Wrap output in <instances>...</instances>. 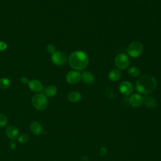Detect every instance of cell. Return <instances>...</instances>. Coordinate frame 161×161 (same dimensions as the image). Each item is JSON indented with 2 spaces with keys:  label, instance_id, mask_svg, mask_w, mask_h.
<instances>
[{
  "label": "cell",
  "instance_id": "obj_11",
  "mask_svg": "<svg viewBox=\"0 0 161 161\" xmlns=\"http://www.w3.org/2000/svg\"><path fill=\"white\" fill-rule=\"evenodd\" d=\"M28 85L30 89L35 92H40L43 89V85L42 82L38 80H31L29 82Z\"/></svg>",
  "mask_w": 161,
  "mask_h": 161
},
{
  "label": "cell",
  "instance_id": "obj_21",
  "mask_svg": "<svg viewBox=\"0 0 161 161\" xmlns=\"http://www.w3.org/2000/svg\"><path fill=\"white\" fill-rule=\"evenodd\" d=\"M8 123V118L4 114H0V127L5 126Z\"/></svg>",
  "mask_w": 161,
  "mask_h": 161
},
{
  "label": "cell",
  "instance_id": "obj_9",
  "mask_svg": "<svg viewBox=\"0 0 161 161\" xmlns=\"http://www.w3.org/2000/svg\"><path fill=\"white\" fill-rule=\"evenodd\" d=\"M129 103L133 108H138L143 103V97L140 94H133L129 98Z\"/></svg>",
  "mask_w": 161,
  "mask_h": 161
},
{
  "label": "cell",
  "instance_id": "obj_2",
  "mask_svg": "<svg viewBox=\"0 0 161 161\" xmlns=\"http://www.w3.org/2000/svg\"><path fill=\"white\" fill-rule=\"evenodd\" d=\"M70 66L75 70L86 69L89 64V57L87 53L82 50L73 52L69 57Z\"/></svg>",
  "mask_w": 161,
  "mask_h": 161
},
{
  "label": "cell",
  "instance_id": "obj_14",
  "mask_svg": "<svg viewBox=\"0 0 161 161\" xmlns=\"http://www.w3.org/2000/svg\"><path fill=\"white\" fill-rule=\"evenodd\" d=\"M143 103L145 106L150 108H154L157 106L156 100L150 96H145L143 97Z\"/></svg>",
  "mask_w": 161,
  "mask_h": 161
},
{
  "label": "cell",
  "instance_id": "obj_8",
  "mask_svg": "<svg viewBox=\"0 0 161 161\" xmlns=\"http://www.w3.org/2000/svg\"><path fill=\"white\" fill-rule=\"evenodd\" d=\"M66 81L70 84H76L81 80V74L75 70H70L66 74Z\"/></svg>",
  "mask_w": 161,
  "mask_h": 161
},
{
  "label": "cell",
  "instance_id": "obj_5",
  "mask_svg": "<svg viewBox=\"0 0 161 161\" xmlns=\"http://www.w3.org/2000/svg\"><path fill=\"white\" fill-rule=\"evenodd\" d=\"M129 57L124 53H120L116 55L114 59V64L118 69H126L130 65Z\"/></svg>",
  "mask_w": 161,
  "mask_h": 161
},
{
  "label": "cell",
  "instance_id": "obj_12",
  "mask_svg": "<svg viewBox=\"0 0 161 161\" xmlns=\"http://www.w3.org/2000/svg\"><path fill=\"white\" fill-rule=\"evenodd\" d=\"M81 80L85 84H91L94 81V76L90 71H83L81 74Z\"/></svg>",
  "mask_w": 161,
  "mask_h": 161
},
{
  "label": "cell",
  "instance_id": "obj_19",
  "mask_svg": "<svg viewBox=\"0 0 161 161\" xmlns=\"http://www.w3.org/2000/svg\"><path fill=\"white\" fill-rule=\"evenodd\" d=\"M11 84V81L8 78L3 77L0 79V89L3 90L7 89Z\"/></svg>",
  "mask_w": 161,
  "mask_h": 161
},
{
  "label": "cell",
  "instance_id": "obj_6",
  "mask_svg": "<svg viewBox=\"0 0 161 161\" xmlns=\"http://www.w3.org/2000/svg\"><path fill=\"white\" fill-rule=\"evenodd\" d=\"M67 57L64 52L58 50L52 55V62L58 66H61L67 62Z\"/></svg>",
  "mask_w": 161,
  "mask_h": 161
},
{
  "label": "cell",
  "instance_id": "obj_17",
  "mask_svg": "<svg viewBox=\"0 0 161 161\" xmlns=\"http://www.w3.org/2000/svg\"><path fill=\"white\" fill-rule=\"evenodd\" d=\"M57 92V87L53 85H50L47 87L46 89H45V95L47 97H52L56 95Z\"/></svg>",
  "mask_w": 161,
  "mask_h": 161
},
{
  "label": "cell",
  "instance_id": "obj_18",
  "mask_svg": "<svg viewBox=\"0 0 161 161\" xmlns=\"http://www.w3.org/2000/svg\"><path fill=\"white\" fill-rule=\"evenodd\" d=\"M128 74L131 76V77H138L139 75H140V69L136 67V66H131V67H130L127 70Z\"/></svg>",
  "mask_w": 161,
  "mask_h": 161
},
{
  "label": "cell",
  "instance_id": "obj_20",
  "mask_svg": "<svg viewBox=\"0 0 161 161\" xmlns=\"http://www.w3.org/2000/svg\"><path fill=\"white\" fill-rule=\"evenodd\" d=\"M28 140H29V136L27 134H25V133L21 134L18 138V142L21 143H24L27 142Z\"/></svg>",
  "mask_w": 161,
  "mask_h": 161
},
{
  "label": "cell",
  "instance_id": "obj_26",
  "mask_svg": "<svg viewBox=\"0 0 161 161\" xmlns=\"http://www.w3.org/2000/svg\"><path fill=\"white\" fill-rule=\"evenodd\" d=\"M103 155L106 152V148H104V147L101 150V154H102V153H103Z\"/></svg>",
  "mask_w": 161,
  "mask_h": 161
},
{
  "label": "cell",
  "instance_id": "obj_15",
  "mask_svg": "<svg viewBox=\"0 0 161 161\" xmlns=\"http://www.w3.org/2000/svg\"><path fill=\"white\" fill-rule=\"evenodd\" d=\"M30 130L31 132L36 135H40L43 133V128L41 124L37 121H33L30 125Z\"/></svg>",
  "mask_w": 161,
  "mask_h": 161
},
{
  "label": "cell",
  "instance_id": "obj_7",
  "mask_svg": "<svg viewBox=\"0 0 161 161\" xmlns=\"http://www.w3.org/2000/svg\"><path fill=\"white\" fill-rule=\"evenodd\" d=\"M119 92L124 96H130L131 95L134 91V87L133 84L127 80L121 82L119 84L118 87Z\"/></svg>",
  "mask_w": 161,
  "mask_h": 161
},
{
  "label": "cell",
  "instance_id": "obj_25",
  "mask_svg": "<svg viewBox=\"0 0 161 161\" xmlns=\"http://www.w3.org/2000/svg\"><path fill=\"white\" fill-rule=\"evenodd\" d=\"M16 143H15L13 140H12V141H11V142H10V143H9V147H10V148H11V149H12V150L14 149V148H16Z\"/></svg>",
  "mask_w": 161,
  "mask_h": 161
},
{
  "label": "cell",
  "instance_id": "obj_4",
  "mask_svg": "<svg viewBox=\"0 0 161 161\" xmlns=\"http://www.w3.org/2000/svg\"><path fill=\"white\" fill-rule=\"evenodd\" d=\"M33 107L38 110H44L47 108L48 101L47 97L42 93H38L34 95L31 99Z\"/></svg>",
  "mask_w": 161,
  "mask_h": 161
},
{
  "label": "cell",
  "instance_id": "obj_13",
  "mask_svg": "<svg viewBox=\"0 0 161 161\" xmlns=\"http://www.w3.org/2000/svg\"><path fill=\"white\" fill-rule=\"evenodd\" d=\"M122 75L121 70L118 69H114L109 71L108 74V78L111 81H117L120 79Z\"/></svg>",
  "mask_w": 161,
  "mask_h": 161
},
{
  "label": "cell",
  "instance_id": "obj_22",
  "mask_svg": "<svg viewBox=\"0 0 161 161\" xmlns=\"http://www.w3.org/2000/svg\"><path fill=\"white\" fill-rule=\"evenodd\" d=\"M46 49H47V51L49 53H51L52 55L53 53H54L55 52H56V48H55V47L52 45V44H48L47 47H46Z\"/></svg>",
  "mask_w": 161,
  "mask_h": 161
},
{
  "label": "cell",
  "instance_id": "obj_24",
  "mask_svg": "<svg viewBox=\"0 0 161 161\" xmlns=\"http://www.w3.org/2000/svg\"><path fill=\"white\" fill-rule=\"evenodd\" d=\"M20 80H21V82L23 84H28V83H29V82H30L29 79H28L27 77H21V79H20Z\"/></svg>",
  "mask_w": 161,
  "mask_h": 161
},
{
  "label": "cell",
  "instance_id": "obj_16",
  "mask_svg": "<svg viewBox=\"0 0 161 161\" xmlns=\"http://www.w3.org/2000/svg\"><path fill=\"white\" fill-rule=\"evenodd\" d=\"M68 99L72 103H77L82 99V94L78 91H72L68 94Z\"/></svg>",
  "mask_w": 161,
  "mask_h": 161
},
{
  "label": "cell",
  "instance_id": "obj_23",
  "mask_svg": "<svg viewBox=\"0 0 161 161\" xmlns=\"http://www.w3.org/2000/svg\"><path fill=\"white\" fill-rule=\"evenodd\" d=\"M8 45L7 44L2 41H0V50H4L7 48Z\"/></svg>",
  "mask_w": 161,
  "mask_h": 161
},
{
  "label": "cell",
  "instance_id": "obj_3",
  "mask_svg": "<svg viewBox=\"0 0 161 161\" xmlns=\"http://www.w3.org/2000/svg\"><path fill=\"white\" fill-rule=\"evenodd\" d=\"M143 45L140 41L135 40L131 42L126 49L128 55L133 58L138 57L143 52Z\"/></svg>",
  "mask_w": 161,
  "mask_h": 161
},
{
  "label": "cell",
  "instance_id": "obj_1",
  "mask_svg": "<svg viewBox=\"0 0 161 161\" xmlns=\"http://www.w3.org/2000/svg\"><path fill=\"white\" fill-rule=\"evenodd\" d=\"M135 87L139 93L148 94L155 90L157 87V81L152 75L144 74L137 79Z\"/></svg>",
  "mask_w": 161,
  "mask_h": 161
},
{
  "label": "cell",
  "instance_id": "obj_10",
  "mask_svg": "<svg viewBox=\"0 0 161 161\" xmlns=\"http://www.w3.org/2000/svg\"><path fill=\"white\" fill-rule=\"evenodd\" d=\"M6 134L8 138L11 139L12 140H16L18 138L19 131L18 128L14 125H10L6 128Z\"/></svg>",
  "mask_w": 161,
  "mask_h": 161
}]
</instances>
